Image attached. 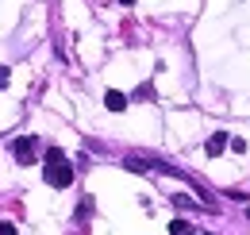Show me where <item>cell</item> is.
<instances>
[{"label": "cell", "instance_id": "6da1fadb", "mask_svg": "<svg viewBox=\"0 0 250 235\" xmlns=\"http://www.w3.org/2000/svg\"><path fill=\"white\" fill-rule=\"evenodd\" d=\"M42 177H46V185H54V189H69V185H73V166L65 162V154L58 147L46 150V170H42Z\"/></svg>", "mask_w": 250, "mask_h": 235}, {"label": "cell", "instance_id": "7a4b0ae2", "mask_svg": "<svg viewBox=\"0 0 250 235\" xmlns=\"http://www.w3.org/2000/svg\"><path fill=\"white\" fill-rule=\"evenodd\" d=\"M35 147H39L35 135H20V139H12V158L20 166H35Z\"/></svg>", "mask_w": 250, "mask_h": 235}, {"label": "cell", "instance_id": "3957f363", "mask_svg": "<svg viewBox=\"0 0 250 235\" xmlns=\"http://www.w3.org/2000/svg\"><path fill=\"white\" fill-rule=\"evenodd\" d=\"M227 139H231V135H227V131H212V135H208V158H219V154H223V150H227Z\"/></svg>", "mask_w": 250, "mask_h": 235}, {"label": "cell", "instance_id": "277c9868", "mask_svg": "<svg viewBox=\"0 0 250 235\" xmlns=\"http://www.w3.org/2000/svg\"><path fill=\"white\" fill-rule=\"evenodd\" d=\"M104 108H108V112H124V108H127V96L120 93V89H108V93H104Z\"/></svg>", "mask_w": 250, "mask_h": 235}, {"label": "cell", "instance_id": "5b68a950", "mask_svg": "<svg viewBox=\"0 0 250 235\" xmlns=\"http://www.w3.org/2000/svg\"><path fill=\"white\" fill-rule=\"evenodd\" d=\"M169 235H196V228H192L188 220H173V224H169Z\"/></svg>", "mask_w": 250, "mask_h": 235}, {"label": "cell", "instance_id": "8992f818", "mask_svg": "<svg viewBox=\"0 0 250 235\" xmlns=\"http://www.w3.org/2000/svg\"><path fill=\"white\" fill-rule=\"evenodd\" d=\"M154 96V85H139L135 89V100H150Z\"/></svg>", "mask_w": 250, "mask_h": 235}, {"label": "cell", "instance_id": "52a82bcc", "mask_svg": "<svg viewBox=\"0 0 250 235\" xmlns=\"http://www.w3.org/2000/svg\"><path fill=\"white\" fill-rule=\"evenodd\" d=\"M227 147L235 150V154H243V150H247V139H239V135H235V139H227Z\"/></svg>", "mask_w": 250, "mask_h": 235}, {"label": "cell", "instance_id": "ba28073f", "mask_svg": "<svg viewBox=\"0 0 250 235\" xmlns=\"http://www.w3.org/2000/svg\"><path fill=\"white\" fill-rule=\"evenodd\" d=\"M173 205H177V208H192V201H188L185 193H173Z\"/></svg>", "mask_w": 250, "mask_h": 235}, {"label": "cell", "instance_id": "9c48e42d", "mask_svg": "<svg viewBox=\"0 0 250 235\" xmlns=\"http://www.w3.org/2000/svg\"><path fill=\"white\" fill-rule=\"evenodd\" d=\"M0 235H16V224H12V220H4V224H0Z\"/></svg>", "mask_w": 250, "mask_h": 235}, {"label": "cell", "instance_id": "30bf717a", "mask_svg": "<svg viewBox=\"0 0 250 235\" xmlns=\"http://www.w3.org/2000/svg\"><path fill=\"white\" fill-rule=\"evenodd\" d=\"M8 77H12V73H8V66H0V89H8Z\"/></svg>", "mask_w": 250, "mask_h": 235}]
</instances>
